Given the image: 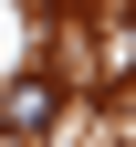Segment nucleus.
<instances>
[{
    "mask_svg": "<svg viewBox=\"0 0 136 147\" xmlns=\"http://www.w3.org/2000/svg\"><path fill=\"white\" fill-rule=\"evenodd\" d=\"M94 74H105V84H136V11H126V21H105V42H94Z\"/></svg>",
    "mask_w": 136,
    "mask_h": 147,
    "instance_id": "2",
    "label": "nucleus"
},
{
    "mask_svg": "<svg viewBox=\"0 0 136 147\" xmlns=\"http://www.w3.org/2000/svg\"><path fill=\"white\" fill-rule=\"evenodd\" d=\"M52 116H63V84H52V74L42 63H31V74H11V95H0V137H52Z\"/></svg>",
    "mask_w": 136,
    "mask_h": 147,
    "instance_id": "1",
    "label": "nucleus"
}]
</instances>
